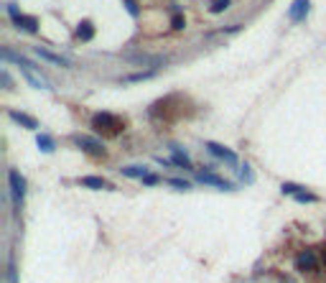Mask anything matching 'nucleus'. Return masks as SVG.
<instances>
[{
	"label": "nucleus",
	"instance_id": "obj_15",
	"mask_svg": "<svg viewBox=\"0 0 326 283\" xmlns=\"http://www.w3.org/2000/svg\"><path fill=\"white\" fill-rule=\"evenodd\" d=\"M123 176H130V178H145L148 171H145L143 166H125V169H123Z\"/></svg>",
	"mask_w": 326,
	"mask_h": 283
},
{
	"label": "nucleus",
	"instance_id": "obj_8",
	"mask_svg": "<svg viewBox=\"0 0 326 283\" xmlns=\"http://www.w3.org/2000/svg\"><path fill=\"white\" fill-rule=\"evenodd\" d=\"M295 265H298V271H303V273L314 271V268H316V255L311 250H306V252H301V255L295 258Z\"/></svg>",
	"mask_w": 326,
	"mask_h": 283
},
{
	"label": "nucleus",
	"instance_id": "obj_16",
	"mask_svg": "<svg viewBox=\"0 0 326 283\" xmlns=\"http://www.w3.org/2000/svg\"><path fill=\"white\" fill-rule=\"evenodd\" d=\"M151 77H156V69L135 71V74H130V77H125V82H140V79H151Z\"/></svg>",
	"mask_w": 326,
	"mask_h": 283
},
{
	"label": "nucleus",
	"instance_id": "obj_1",
	"mask_svg": "<svg viewBox=\"0 0 326 283\" xmlns=\"http://www.w3.org/2000/svg\"><path fill=\"white\" fill-rule=\"evenodd\" d=\"M92 128H95L97 133H102V136L117 138V133L125 128V123L120 120V117H115L112 112H97V115L92 117Z\"/></svg>",
	"mask_w": 326,
	"mask_h": 283
},
{
	"label": "nucleus",
	"instance_id": "obj_9",
	"mask_svg": "<svg viewBox=\"0 0 326 283\" xmlns=\"http://www.w3.org/2000/svg\"><path fill=\"white\" fill-rule=\"evenodd\" d=\"M8 115H10V117H13V120H16L18 125H23V128H28V130H36V128H38V123L33 120V117H28L26 112H18V110H10Z\"/></svg>",
	"mask_w": 326,
	"mask_h": 283
},
{
	"label": "nucleus",
	"instance_id": "obj_5",
	"mask_svg": "<svg viewBox=\"0 0 326 283\" xmlns=\"http://www.w3.org/2000/svg\"><path fill=\"white\" fill-rule=\"evenodd\" d=\"M196 181H199V184L217 186V189H222V191H232V189H234L229 181H225V178H219V176H214V174H209V171H199V174H196Z\"/></svg>",
	"mask_w": 326,
	"mask_h": 283
},
{
	"label": "nucleus",
	"instance_id": "obj_20",
	"mask_svg": "<svg viewBox=\"0 0 326 283\" xmlns=\"http://www.w3.org/2000/svg\"><path fill=\"white\" fill-rule=\"evenodd\" d=\"M303 186H298V184H283V186H280V191H283V194H298V191H301Z\"/></svg>",
	"mask_w": 326,
	"mask_h": 283
},
{
	"label": "nucleus",
	"instance_id": "obj_19",
	"mask_svg": "<svg viewBox=\"0 0 326 283\" xmlns=\"http://www.w3.org/2000/svg\"><path fill=\"white\" fill-rule=\"evenodd\" d=\"M168 184H171L173 189H181V191H189V189H191V184H189V181H181V178H168Z\"/></svg>",
	"mask_w": 326,
	"mask_h": 283
},
{
	"label": "nucleus",
	"instance_id": "obj_18",
	"mask_svg": "<svg viewBox=\"0 0 326 283\" xmlns=\"http://www.w3.org/2000/svg\"><path fill=\"white\" fill-rule=\"evenodd\" d=\"M295 202H319V197L311 194V191H306V189H301L298 194H295Z\"/></svg>",
	"mask_w": 326,
	"mask_h": 283
},
{
	"label": "nucleus",
	"instance_id": "obj_7",
	"mask_svg": "<svg viewBox=\"0 0 326 283\" xmlns=\"http://www.w3.org/2000/svg\"><path fill=\"white\" fill-rule=\"evenodd\" d=\"M33 54L38 56V59H46V62H51V64H56V67H71V62L69 59H64V56H56V54H51L49 49H33Z\"/></svg>",
	"mask_w": 326,
	"mask_h": 283
},
{
	"label": "nucleus",
	"instance_id": "obj_21",
	"mask_svg": "<svg viewBox=\"0 0 326 283\" xmlns=\"http://www.w3.org/2000/svg\"><path fill=\"white\" fill-rule=\"evenodd\" d=\"M242 178H245L247 184L253 181V169H250V163H242Z\"/></svg>",
	"mask_w": 326,
	"mask_h": 283
},
{
	"label": "nucleus",
	"instance_id": "obj_24",
	"mask_svg": "<svg viewBox=\"0 0 326 283\" xmlns=\"http://www.w3.org/2000/svg\"><path fill=\"white\" fill-rule=\"evenodd\" d=\"M171 28H173V31H181V28H184V16H173Z\"/></svg>",
	"mask_w": 326,
	"mask_h": 283
},
{
	"label": "nucleus",
	"instance_id": "obj_22",
	"mask_svg": "<svg viewBox=\"0 0 326 283\" xmlns=\"http://www.w3.org/2000/svg\"><path fill=\"white\" fill-rule=\"evenodd\" d=\"M8 281L10 283H18V278H16V263H13V260L8 263Z\"/></svg>",
	"mask_w": 326,
	"mask_h": 283
},
{
	"label": "nucleus",
	"instance_id": "obj_25",
	"mask_svg": "<svg viewBox=\"0 0 326 283\" xmlns=\"http://www.w3.org/2000/svg\"><path fill=\"white\" fill-rule=\"evenodd\" d=\"M143 184H148V186H156V184H158V176H156V174H148V176L143 178Z\"/></svg>",
	"mask_w": 326,
	"mask_h": 283
},
{
	"label": "nucleus",
	"instance_id": "obj_27",
	"mask_svg": "<svg viewBox=\"0 0 326 283\" xmlns=\"http://www.w3.org/2000/svg\"><path fill=\"white\" fill-rule=\"evenodd\" d=\"M321 263H324V265H326V245H324V248H321Z\"/></svg>",
	"mask_w": 326,
	"mask_h": 283
},
{
	"label": "nucleus",
	"instance_id": "obj_3",
	"mask_svg": "<svg viewBox=\"0 0 326 283\" xmlns=\"http://www.w3.org/2000/svg\"><path fill=\"white\" fill-rule=\"evenodd\" d=\"M74 143H77L82 151H87L90 156H95V158H105L107 156L105 145H102L99 141H95V138H90V136H77V138H74Z\"/></svg>",
	"mask_w": 326,
	"mask_h": 283
},
{
	"label": "nucleus",
	"instance_id": "obj_12",
	"mask_svg": "<svg viewBox=\"0 0 326 283\" xmlns=\"http://www.w3.org/2000/svg\"><path fill=\"white\" fill-rule=\"evenodd\" d=\"M176 166H184V169H191V158L186 156V151H181L179 145H173V158H171Z\"/></svg>",
	"mask_w": 326,
	"mask_h": 283
},
{
	"label": "nucleus",
	"instance_id": "obj_4",
	"mask_svg": "<svg viewBox=\"0 0 326 283\" xmlns=\"http://www.w3.org/2000/svg\"><path fill=\"white\" fill-rule=\"evenodd\" d=\"M206 151H209L212 156H217V158H222V161H227L229 166H237V156H234V151L232 148H227V145H219V143H206Z\"/></svg>",
	"mask_w": 326,
	"mask_h": 283
},
{
	"label": "nucleus",
	"instance_id": "obj_23",
	"mask_svg": "<svg viewBox=\"0 0 326 283\" xmlns=\"http://www.w3.org/2000/svg\"><path fill=\"white\" fill-rule=\"evenodd\" d=\"M123 3H125V8L130 10V16H138V13H140L138 5H135V0H123Z\"/></svg>",
	"mask_w": 326,
	"mask_h": 283
},
{
	"label": "nucleus",
	"instance_id": "obj_13",
	"mask_svg": "<svg viewBox=\"0 0 326 283\" xmlns=\"http://www.w3.org/2000/svg\"><path fill=\"white\" fill-rule=\"evenodd\" d=\"M79 184H82V186H90V189H112L107 181H102L99 176H84Z\"/></svg>",
	"mask_w": 326,
	"mask_h": 283
},
{
	"label": "nucleus",
	"instance_id": "obj_14",
	"mask_svg": "<svg viewBox=\"0 0 326 283\" xmlns=\"http://www.w3.org/2000/svg\"><path fill=\"white\" fill-rule=\"evenodd\" d=\"M36 145L41 148L43 153H54V148H56V143L46 136V133H41V136H36Z\"/></svg>",
	"mask_w": 326,
	"mask_h": 283
},
{
	"label": "nucleus",
	"instance_id": "obj_10",
	"mask_svg": "<svg viewBox=\"0 0 326 283\" xmlns=\"http://www.w3.org/2000/svg\"><path fill=\"white\" fill-rule=\"evenodd\" d=\"M13 23H16L21 31H26V34H36L38 31V21L33 16H21L18 21H13Z\"/></svg>",
	"mask_w": 326,
	"mask_h": 283
},
{
	"label": "nucleus",
	"instance_id": "obj_26",
	"mask_svg": "<svg viewBox=\"0 0 326 283\" xmlns=\"http://www.w3.org/2000/svg\"><path fill=\"white\" fill-rule=\"evenodd\" d=\"M0 74H3V87L8 89V87H10V77H8V71H0Z\"/></svg>",
	"mask_w": 326,
	"mask_h": 283
},
{
	"label": "nucleus",
	"instance_id": "obj_17",
	"mask_svg": "<svg viewBox=\"0 0 326 283\" xmlns=\"http://www.w3.org/2000/svg\"><path fill=\"white\" fill-rule=\"evenodd\" d=\"M227 8H229V0H212V3H209V13H214V16L225 13Z\"/></svg>",
	"mask_w": 326,
	"mask_h": 283
},
{
	"label": "nucleus",
	"instance_id": "obj_11",
	"mask_svg": "<svg viewBox=\"0 0 326 283\" xmlns=\"http://www.w3.org/2000/svg\"><path fill=\"white\" fill-rule=\"evenodd\" d=\"M77 38L79 41H92L95 38V23L92 21H82L77 26Z\"/></svg>",
	"mask_w": 326,
	"mask_h": 283
},
{
	"label": "nucleus",
	"instance_id": "obj_6",
	"mask_svg": "<svg viewBox=\"0 0 326 283\" xmlns=\"http://www.w3.org/2000/svg\"><path fill=\"white\" fill-rule=\"evenodd\" d=\"M308 8H311V3H308V0H293V3H291V8H288V16H291V21H293V23L303 21V18H306V13H308Z\"/></svg>",
	"mask_w": 326,
	"mask_h": 283
},
{
	"label": "nucleus",
	"instance_id": "obj_2",
	"mask_svg": "<svg viewBox=\"0 0 326 283\" xmlns=\"http://www.w3.org/2000/svg\"><path fill=\"white\" fill-rule=\"evenodd\" d=\"M8 184H10V197H13V204H16V210L23 204V197H26V178L16 171L10 169L8 171Z\"/></svg>",
	"mask_w": 326,
	"mask_h": 283
}]
</instances>
